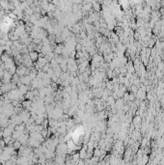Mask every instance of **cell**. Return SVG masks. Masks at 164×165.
Returning <instances> with one entry per match:
<instances>
[{"instance_id": "1", "label": "cell", "mask_w": 164, "mask_h": 165, "mask_svg": "<svg viewBox=\"0 0 164 165\" xmlns=\"http://www.w3.org/2000/svg\"><path fill=\"white\" fill-rule=\"evenodd\" d=\"M14 131V130H12V129H11V128H9V127L4 128V129H3V133H2L3 138H5V137H9V136H12Z\"/></svg>"}, {"instance_id": "2", "label": "cell", "mask_w": 164, "mask_h": 165, "mask_svg": "<svg viewBox=\"0 0 164 165\" xmlns=\"http://www.w3.org/2000/svg\"><path fill=\"white\" fill-rule=\"evenodd\" d=\"M29 56H30V59L33 63L37 62L38 59H39V53L36 52V51H32V52H29Z\"/></svg>"}, {"instance_id": "3", "label": "cell", "mask_w": 164, "mask_h": 165, "mask_svg": "<svg viewBox=\"0 0 164 165\" xmlns=\"http://www.w3.org/2000/svg\"><path fill=\"white\" fill-rule=\"evenodd\" d=\"M21 146H22V144L18 141V140H14V143H13V148H14V150H19L20 148H21Z\"/></svg>"}, {"instance_id": "4", "label": "cell", "mask_w": 164, "mask_h": 165, "mask_svg": "<svg viewBox=\"0 0 164 165\" xmlns=\"http://www.w3.org/2000/svg\"><path fill=\"white\" fill-rule=\"evenodd\" d=\"M93 8H94V10L95 11H100V6H99V4H97V3H93Z\"/></svg>"}]
</instances>
